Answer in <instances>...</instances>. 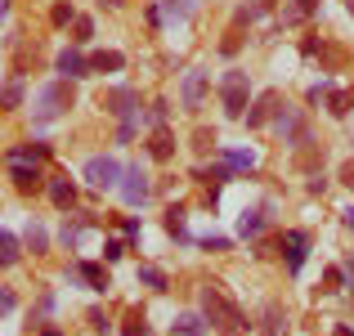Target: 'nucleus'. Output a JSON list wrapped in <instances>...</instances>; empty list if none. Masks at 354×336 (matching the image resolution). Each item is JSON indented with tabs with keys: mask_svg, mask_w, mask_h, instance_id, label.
<instances>
[{
	"mask_svg": "<svg viewBox=\"0 0 354 336\" xmlns=\"http://www.w3.org/2000/svg\"><path fill=\"white\" fill-rule=\"evenodd\" d=\"M220 104H225V117H234L242 121L247 117V108H251V81H247V72H225L220 77Z\"/></svg>",
	"mask_w": 354,
	"mask_h": 336,
	"instance_id": "nucleus-2",
	"label": "nucleus"
},
{
	"mask_svg": "<svg viewBox=\"0 0 354 336\" xmlns=\"http://www.w3.org/2000/svg\"><path fill=\"white\" fill-rule=\"evenodd\" d=\"M54 68H59V77H63V81H81V77H90V59H81L77 50H63Z\"/></svg>",
	"mask_w": 354,
	"mask_h": 336,
	"instance_id": "nucleus-11",
	"label": "nucleus"
},
{
	"mask_svg": "<svg viewBox=\"0 0 354 336\" xmlns=\"http://www.w3.org/2000/svg\"><path fill=\"white\" fill-rule=\"evenodd\" d=\"M72 41H77V45H90V41H95V23H90L86 14H77V23H72Z\"/></svg>",
	"mask_w": 354,
	"mask_h": 336,
	"instance_id": "nucleus-26",
	"label": "nucleus"
},
{
	"mask_svg": "<svg viewBox=\"0 0 354 336\" xmlns=\"http://www.w3.org/2000/svg\"><path fill=\"white\" fill-rule=\"evenodd\" d=\"M104 5H108V9H117V5H126V0H104Z\"/></svg>",
	"mask_w": 354,
	"mask_h": 336,
	"instance_id": "nucleus-46",
	"label": "nucleus"
},
{
	"mask_svg": "<svg viewBox=\"0 0 354 336\" xmlns=\"http://www.w3.org/2000/svg\"><path fill=\"white\" fill-rule=\"evenodd\" d=\"M193 148H202V153L216 148V130H198V135H193Z\"/></svg>",
	"mask_w": 354,
	"mask_h": 336,
	"instance_id": "nucleus-36",
	"label": "nucleus"
},
{
	"mask_svg": "<svg viewBox=\"0 0 354 336\" xmlns=\"http://www.w3.org/2000/svg\"><path fill=\"white\" fill-rule=\"evenodd\" d=\"M45 157H50V144H41V139H32V144H18V148H9V162H36V166H41Z\"/></svg>",
	"mask_w": 354,
	"mask_h": 336,
	"instance_id": "nucleus-14",
	"label": "nucleus"
},
{
	"mask_svg": "<svg viewBox=\"0 0 354 336\" xmlns=\"http://www.w3.org/2000/svg\"><path fill=\"white\" fill-rule=\"evenodd\" d=\"M121 336H153V332H148V323H144V314H130V319H126V332H121Z\"/></svg>",
	"mask_w": 354,
	"mask_h": 336,
	"instance_id": "nucleus-29",
	"label": "nucleus"
},
{
	"mask_svg": "<svg viewBox=\"0 0 354 336\" xmlns=\"http://www.w3.org/2000/svg\"><path fill=\"white\" fill-rule=\"evenodd\" d=\"M193 9H198V0H166V14L171 18H189Z\"/></svg>",
	"mask_w": 354,
	"mask_h": 336,
	"instance_id": "nucleus-28",
	"label": "nucleus"
},
{
	"mask_svg": "<svg viewBox=\"0 0 354 336\" xmlns=\"http://www.w3.org/2000/svg\"><path fill=\"white\" fill-rule=\"evenodd\" d=\"M126 68V59H121L117 50H99L95 59H90V72H121Z\"/></svg>",
	"mask_w": 354,
	"mask_h": 336,
	"instance_id": "nucleus-16",
	"label": "nucleus"
},
{
	"mask_svg": "<svg viewBox=\"0 0 354 336\" xmlns=\"http://www.w3.org/2000/svg\"><path fill=\"white\" fill-rule=\"evenodd\" d=\"M314 5H319V0H296V5L283 14V23H287V27H292V23H305V18L314 14Z\"/></svg>",
	"mask_w": 354,
	"mask_h": 336,
	"instance_id": "nucleus-25",
	"label": "nucleus"
},
{
	"mask_svg": "<svg viewBox=\"0 0 354 336\" xmlns=\"http://www.w3.org/2000/svg\"><path fill=\"white\" fill-rule=\"evenodd\" d=\"M90 229V216H77V220H68V224H63V233H59V238H63V247H77V242H81V233H86Z\"/></svg>",
	"mask_w": 354,
	"mask_h": 336,
	"instance_id": "nucleus-17",
	"label": "nucleus"
},
{
	"mask_svg": "<svg viewBox=\"0 0 354 336\" xmlns=\"http://www.w3.org/2000/svg\"><path fill=\"white\" fill-rule=\"evenodd\" d=\"M121 256H126V247H121V242H108V247H104V260H108V265L121 260Z\"/></svg>",
	"mask_w": 354,
	"mask_h": 336,
	"instance_id": "nucleus-38",
	"label": "nucleus"
},
{
	"mask_svg": "<svg viewBox=\"0 0 354 336\" xmlns=\"http://www.w3.org/2000/svg\"><path fill=\"white\" fill-rule=\"evenodd\" d=\"M346 283H350V287H354V265H350V274H346Z\"/></svg>",
	"mask_w": 354,
	"mask_h": 336,
	"instance_id": "nucleus-47",
	"label": "nucleus"
},
{
	"mask_svg": "<svg viewBox=\"0 0 354 336\" xmlns=\"http://www.w3.org/2000/svg\"><path fill=\"white\" fill-rule=\"evenodd\" d=\"M207 72L202 68H193L189 77H184V108H202V99H207Z\"/></svg>",
	"mask_w": 354,
	"mask_h": 336,
	"instance_id": "nucleus-12",
	"label": "nucleus"
},
{
	"mask_svg": "<svg viewBox=\"0 0 354 336\" xmlns=\"http://www.w3.org/2000/svg\"><path fill=\"white\" fill-rule=\"evenodd\" d=\"M50 310H54V296L45 292V296H41V305H36V314H32V328H41V319H50Z\"/></svg>",
	"mask_w": 354,
	"mask_h": 336,
	"instance_id": "nucleus-34",
	"label": "nucleus"
},
{
	"mask_svg": "<svg viewBox=\"0 0 354 336\" xmlns=\"http://www.w3.org/2000/svg\"><path fill=\"white\" fill-rule=\"evenodd\" d=\"M5 314H14V292H0V319Z\"/></svg>",
	"mask_w": 354,
	"mask_h": 336,
	"instance_id": "nucleus-40",
	"label": "nucleus"
},
{
	"mask_svg": "<svg viewBox=\"0 0 354 336\" xmlns=\"http://www.w3.org/2000/svg\"><path fill=\"white\" fill-rule=\"evenodd\" d=\"M9 180H14L18 193H41L45 189V175L36 162H9Z\"/></svg>",
	"mask_w": 354,
	"mask_h": 336,
	"instance_id": "nucleus-7",
	"label": "nucleus"
},
{
	"mask_svg": "<svg viewBox=\"0 0 354 336\" xmlns=\"http://www.w3.org/2000/svg\"><path fill=\"white\" fill-rule=\"evenodd\" d=\"M274 108H278V95L274 90H265V95H256L251 99V108H247V126H265V121H274Z\"/></svg>",
	"mask_w": 354,
	"mask_h": 336,
	"instance_id": "nucleus-10",
	"label": "nucleus"
},
{
	"mask_svg": "<svg viewBox=\"0 0 354 336\" xmlns=\"http://www.w3.org/2000/svg\"><path fill=\"white\" fill-rule=\"evenodd\" d=\"M121 171H126V166H121L117 157H90L86 162V184H95V189H117Z\"/></svg>",
	"mask_w": 354,
	"mask_h": 336,
	"instance_id": "nucleus-6",
	"label": "nucleus"
},
{
	"mask_svg": "<svg viewBox=\"0 0 354 336\" xmlns=\"http://www.w3.org/2000/svg\"><path fill=\"white\" fill-rule=\"evenodd\" d=\"M18 104H23V86H18V81H9L5 95H0V108H18Z\"/></svg>",
	"mask_w": 354,
	"mask_h": 336,
	"instance_id": "nucleus-31",
	"label": "nucleus"
},
{
	"mask_svg": "<svg viewBox=\"0 0 354 336\" xmlns=\"http://www.w3.org/2000/svg\"><path fill=\"white\" fill-rule=\"evenodd\" d=\"M5 14H9V0H0V23H5Z\"/></svg>",
	"mask_w": 354,
	"mask_h": 336,
	"instance_id": "nucleus-43",
	"label": "nucleus"
},
{
	"mask_svg": "<svg viewBox=\"0 0 354 336\" xmlns=\"http://www.w3.org/2000/svg\"><path fill=\"white\" fill-rule=\"evenodd\" d=\"M148 157H157V162L175 157V135H171V130H162V126L153 130V139H148Z\"/></svg>",
	"mask_w": 354,
	"mask_h": 336,
	"instance_id": "nucleus-15",
	"label": "nucleus"
},
{
	"mask_svg": "<svg viewBox=\"0 0 354 336\" xmlns=\"http://www.w3.org/2000/svg\"><path fill=\"white\" fill-rule=\"evenodd\" d=\"M50 202L59 211H72L77 207V184L68 180V175H59V180H50Z\"/></svg>",
	"mask_w": 354,
	"mask_h": 336,
	"instance_id": "nucleus-13",
	"label": "nucleus"
},
{
	"mask_svg": "<svg viewBox=\"0 0 354 336\" xmlns=\"http://www.w3.org/2000/svg\"><path fill=\"white\" fill-rule=\"evenodd\" d=\"M54 27H68V23H77V9H72V5H54Z\"/></svg>",
	"mask_w": 354,
	"mask_h": 336,
	"instance_id": "nucleus-32",
	"label": "nucleus"
},
{
	"mask_svg": "<svg viewBox=\"0 0 354 336\" xmlns=\"http://www.w3.org/2000/svg\"><path fill=\"white\" fill-rule=\"evenodd\" d=\"M90 328H95V332H108V319H104V310H90Z\"/></svg>",
	"mask_w": 354,
	"mask_h": 336,
	"instance_id": "nucleus-39",
	"label": "nucleus"
},
{
	"mask_svg": "<svg viewBox=\"0 0 354 336\" xmlns=\"http://www.w3.org/2000/svg\"><path fill=\"white\" fill-rule=\"evenodd\" d=\"M166 108H171V104H166V99H157L153 112H148V121H153V126H162V121H166Z\"/></svg>",
	"mask_w": 354,
	"mask_h": 336,
	"instance_id": "nucleus-37",
	"label": "nucleus"
},
{
	"mask_svg": "<svg viewBox=\"0 0 354 336\" xmlns=\"http://www.w3.org/2000/svg\"><path fill=\"white\" fill-rule=\"evenodd\" d=\"M175 332L180 336H207V319H202V314H180V319H175Z\"/></svg>",
	"mask_w": 354,
	"mask_h": 336,
	"instance_id": "nucleus-18",
	"label": "nucleus"
},
{
	"mask_svg": "<svg viewBox=\"0 0 354 336\" xmlns=\"http://www.w3.org/2000/svg\"><path fill=\"white\" fill-rule=\"evenodd\" d=\"M202 247H207V251H229V238H207Z\"/></svg>",
	"mask_w": 354,
	"mask_h": 336,
	"instance_id": "nucleus-41",
	"label": "nucleus"
},
{
	"mask_svg": "<svg viewBox=\"0 0 354 336\" xmlns=\"http://www.w3.org/2000/svg\"><path fill=\"white\" fill-rule=\"evenodd\" d=\"M225 162L234 166V171H251V166H256V162H251V153H225Z\"/></svg>",
	"mask_w": 354,
	"mask_h": 336,
	"instance_id": "nucleus-35",
	"label": "nucleus"
},
{
	"mask_svg": "<svg viewBox=\"0 0 354 336\" xmlns=\"http://www.w3.org/2000/svg\"><path fill=\"white\" fill-rule=\"evenodd\" d=\"M341 184H346V189H354V162L341 166Z\"/></svg>",
	"mask_w": 354,
	"mask_h": 336,
	"instance_id": "nucleus-42",
	"label": "nucleus"
},
{
	"mask_svg": "<svg viewBox=\"0 0 354 336\" xmlns=\"http://www.w3.org/2000/svg\"><path fill=\"white\" fill-rule=\"evenodd\" d=\"M350 108H354L350 90H328V112H332V117H350Z\"/></svg>",
	"mask_w": 354,
	"mask_h": 336,
	"instance_id": "nucleus-19",
	"label": "nucleus"
},
{
	"mask_svg": "<svg viewBox=\"0 0 354 336\" xmlns=\"http://www.w3.org/2000/svg\"><path fill=\"white\" fill-rule=\"evenodd\" d=\"M104 108L113 112V117H121V121H135V117H139V95H135L130 86H117L113 95H108Z\"/></svg>",
	"mask_w": 354,
	"mask_h": 336,
	"instance_id": "nucleus-8",
	"label": "nucleus"
},
{
	"mask_svg": "<svg viewBox=\"0 0 354 336\" xmlns=\"http://www.w3.org/2000/svg\"><path fill=\"white\" fill-rule=\"evenodd\" d=\"M346 224H350V229H354V207H350V211H346Z\"/></svg>",
	"mask_w": 354,
	"mask_h": 336,
	"instance_id": "nucleus-45",
	"label": "nucleus"
},
{
	"mask_svg": "<svg viewBox=\"0 0 354 336\" xmlns=\"http://www.w3.org/2000/svg\"><path fill=\"white\" fill-rule=\"evenodd\" d=\"M238 50H242V32H238V27H234V32H229L225 41H220V54H229V59H234Z\"/></svg>",
	"mask_w": 354,
	"mask_h": 336,
	"instance_id": "nucleus-33",
	"label": "nucleus"
},
{
	"mask_svg": "<svg viewBox=\"0 0 354 336\" xmlns=\"http://www.w3.org/2000/svg\"><path fill=\"white\" fill-rule=\"evenodd\" d=\"M139 283L153 287V292H166V274H162L157 265H139Z\"/></svg>",
	"mask_w": 354,
	"mask_h": 336,
	"instance_id": "nucleus-24",
	"label": "nucleus"
},
{
	"mask_svg": "<svg viewBox=\"0 0 354 336\" xmlns=\"http://www.w3.org/2000/svg\"><path fill=\"white\" fill-rule=\"evenodd\" d=\"M68 108H72V86L68 81H54V86H45L41 99H36V121H54Z\"/></svg>",
	"mask_w": 354,
	"mask_h": 336,
	"instance_id": "nucleus-4",
	"label": "nucleus"
},
{
	"mask_svg": "<svg viewBox=\"0 0 354 336\" xmlns=\"http://www.w3.org/2000/svg\"><path fill=\"white\" fill-rule=\"evenodd\" d=\"M166 233H171V238H189V224H184V207H171L166 211Z\"/></svg>",
	"mask_w": 354,
	"mask_h": 336,
	"instance_id": "nucleus-22",
	"label": "nucleus"
},
{
	"mask_svg": "<svg viewBox=\"0 0 354 336\" xmlns=\"http://www.w3.org/2000/svg\"><path fill=\"white\" fill-rule=\"evenodd\" d=\"M41 336H63V332H59V328H45V332H41Z\"/></svg>",
	"mask_w": 354,
	"mask_h": 336,
	"instance_id": "nucleus-44",
	"label": "nucleus"
},
{
	"mask_svg": "<svg viewBox=\"0 0 354 336\" xmlns=\"http://www.w3.org/2000/svg\"><path fill=\"white\" fill-rule=\"evenodd\" d=\"M274 135L283 139V144H301L310 130H305V108L296 104H278L274 108Z\"/></svg>",
	"mask_w": 354,
	"mask_h": 336,
	"instance_id": "nucleus-3",
	"label": "nucleus"
},
{
	"mask_svg": "<svg viewBox=\"0 0 354 336\" xmlns=\"http://www.w3.org/2000/svg\"><path fill=\"white\" fill-rule=\"evenodd\" d=\"M117 189H121V202H126V207H144L148 193H153V184H148V171L135 162V166H126V171H121V184H117Z\"/></svg>",
	"mask_w": 354,
	"mask_h": 336,
	"instance_id": "nucleus-5",
	"label": "nucleus"
},
{
	"mask_svg": "<svg viewBox=\"0 0 354 336\" xmlns=\"http://www.w3.org/2000/svg\"><path fill=\"white\" fill-rule=\"evenodd\" d=\"M260 229H265V211H242V220H238V233H242V238H256Z\"/></svg>",
	"mask_w": 354,
	"mask_h": 336,
	"instance_id": "nucleus-21",
	"label": "nucleus"
},
{
	"mask_svg": "<svg viewBox=\"0 0 354 336\" xmlns=\"http://www.w3.org/2000/svg\"><path fill=\"white\" fill-rule=\"evenodd\" d=\"M81 278H86L95 292H104V287H108V269L104 265H81Z\"/></svg>",
	"mask_w": 354,
	"mask_h": 336,
	"instance_id": "nucleus-27",
	"label": "nucleus"
},
{
	"mask_svg": "<svg viewBox=\"0 0 354 336\" xmlns=\"http://www.w3.org/2000/svg\"><path fill=\"white\" fill-rule=\"evenodd\" d=\"M18 265V238L0 229V269H14Z\"/></svg>",
	"mask_w": 354,
	"mask_h": 336,
	"instance_id": "nucleus-20",
	"label": "nucleus"
},
{
	"mask_svg": "<svg viewBox=\"0 0 354 336\" xmlns=\"http://www.w3.org/2000/svg\"><path fill=\"white\" fill-rule=\"evenodd\" d=\"M283 251H287V269H292V274H301V265H305V251H310V233H305V229H292V233H283Z\"/></svg>",
	"mask_w": 354,
	"mask_h": 336,
	"instance_id": "nucleus-9",
	"label": "nucleus"
},
{
	"mask_svg": "<svg viewBox=\"0 0 354 336\" xmlns=\"http://www.w3.org/2000/svg\"><path fill=\"white\" fill-rule=\"evenodd\" d=\"M202 314H207V323H216V328H225V332L247 328V323H242V310L225 296V287H220V283L202 287Z\"/></svg>",
	"mask_w": 354,
	"mask_h": 336,
	"instance_id": "nucleus-1",
	"label": "nucleus"
},
{
	"mask_svg": "<svg viewBox=\"0 0 354 336\" xmlns=\"http://www.w3.org/2000/svg\"><path fill=\"white\" fill-rule=\"evenodd\" d=\"M45 242H50V238H45V229H41V224H27V247H32L36 256L45 251Z\"/></svg>",
	"mask_w": 354,
	"mask_h": 336,
	"instance_id": "nucleus-30",
	"label": "nucleus"
},
{
	"mask_svg": "<svg viewBox=\"0 0 354 336\" xmlns=\"http://www.w3.org/2000/svg\"><path fill=\"white\" fill-rule=\"evenodd\" d=\"M265 332L269 336H287V314L278 310V305H269V310H265Z\"/></svg>",
	"mask_w": 354,
	"mask_h": 336,
	"instance_id": "nucleus-23",
	"label": "nucleus"
}]
</instances>
